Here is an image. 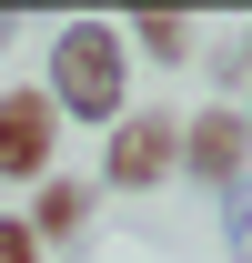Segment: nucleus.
I'll list each match as a JSON object with an SVG mask.
<instances>
[{
	"label": "nucleus",
	"instance_id": "5",
	"mask_svg": "<svg viewBox=\"0 0 252 263\" xmlns=\"http://www.w3.org/2000/svg\"><path fill=\"white\" fill-rule=\"evenodd\" d=\"M91 213H101V182H81V172H51V182H31V243L51 253V243H81L91 233Z\"/></svg>",
	"mask_w": 252,
	"mask_h": 263
},
{
	"label": "nucleus",
	"instance_id": "2",
	"mask_svg": "<svg viewBox=\"0 0 252 263\" xmlns=\"http://www.w3.org/2000/svg\"><path fill=\"white\" fill-rule=\"evenodd\" d=\"M182 172V111H121L101 132V193H152Z\"/></svg>",
	"mask_w": 252,
	"mask_h": 263
},
{
	"label": "nucleus",
	"instance_id": "11",
	"mask_svg": "<svg viewBox=\"0 0 252 263\" xmlns=\"http://www.w3.org/2000/svg\"><path fill=\"white\" fill-rule=\"evenodd\" d=\"M242 61H252V31H242Z\"/></svg>",
	"mask_w": 252,
	"mask_h": 263
},
{
	"label": "nucleus",
	"instance_id": "10",
	"mask_svg": "<svg viewBox=\"0 0 252 263\" xmlns=\"http://www.w3.org/2000/svg\"><path fill=\"white\" fill-rule=\"evenodd\" d=\"M10 41H20V10H0V51H10Z\"/></svg>",
	"mask_w": 252,
	"mask_h": 263
},
{
	"label": "nucleus",
	"instance_id": "3",
	"mask_svg": "<svg viewBox=\"0 0 252 263\" xmlns=\"http://www.w3.org/2000/svg\"><path fill=\"white\" fill-rule=\"evenodd\" d=\"M61 172V111L40 101V81L0 91V182H51Z\"/></svg>",
	"mask_w": 252,
	"mask_h": 263
},
{
	"label": "nucleus",
	"instance_id": "6",
	"mask_svg": "<svg viewBox=\"0 0 252 263\" xmlns=\"http://www.w3.org/2000/svg\"><path fill=\"white\" fill-rule=\"evenodd\" d=\"M121 41H141V51H152L161 71H182V61H192V41H202V31H192L182 10H141V21H131Z\"/></svg>",
	"mask_w": 252,
	"mask_h": 263
},
{
	"label": "nucleus",
	"instance_id": "7",
	"mask_svg": "<svg viewBox=\"0 0 252 263\" xmlns=\"http://www.w3.org/2000/svg\"><path fill=\"white\" fill-rule=\"evenodd\" d=\"M222 243H232V263H252V172L222 193Z\"/></svg>",
	"mask_w": 252,
	"mask_h": 263
},
{
	"label": "nucleus",
	"instance_id": "8",
	"mask_svg": "<svg viewBox=\"0 0 252 263\" xmlns=\"http://www.w3.org/2000/svg\"><path fill=\"white\" fill-rule=\"evenodd\" d=\"M0 263H40V243H31V223H20V213H0Z\"/></svg>",
	"mask_w": 252,
	"mask_h": 263
},
{
	"label": "nucleus",
	"instance_id": "4",
	"mask_svg": "<svg viewBox=\"0 0 252 263\" xmlns=\"http://www.w3.org/2000/svg\"><path fill=\"white\" fill-rule=\"evenodd\" d=\"M252 172V132L232 101H212V111H182V182H202V193H232Z\"/></svg>",
	"mask_w": 252,
	"mask_h": 263
},
{
	"label": "nucleus",
	"instance_id": "1",
	"mask_svg": "<svg viewBox=\"0 0 252 263\" xmlns=\"http://www.w3.org/2000/svg\"><path fill=\"white\" fill-rule=\"evenodd\" d=\"M40 101L61 111V132L71 122H91V132H111L131 111V41H121V21H61V41H51V81H40Z\"/></svg>",
	"mask_w": 252,
	"mask_h": 263
},
{
	"label": "nucleus",
	"instance_id": "9",
	"mask_svg": "<svg viewBox=\"0 0 252 263\" xmlns=\"http://www.w3.org/2000/svg\"><path fill=\"white\" fill-rule=\"evenodd\" d=\"M242 81H252V61H242V41H222V51H212V91H242Z\"/></svg>",
	"mask_w": 252,
	"mask_h": 263
},
{
	"label": "nucleus",
	"instance_id": "12",
	"mask_svg": "<svg viewBox=\"0 0 252 263\" xmlns=\"http://www.w3.org/2000/svg\"><path fill=\"white\" fill-rule=\"evenodd\" d=\"M242 132H252V111H242Z\"/></svg>",
	"mask_w": 252,
	"mask_h": 263
}]
</instances>
